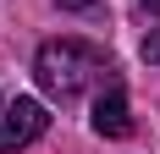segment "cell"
<instances>
[{
  "label": "cell",
  "mask_w": 160,
  "mask_h": 154,
  "mask_svg": "<svg viewBox=\"0 0 160 154\" xmlns=\"http://www.w3.org/2000/svg\"><path fill=\"white\" fill-rule=\"evenodd\" d=\"M111 77H116L111 55L99 44H88V39H50V44H39V55H33V83H39L55 105H78L94 83H111Z\"/></svg>",
  "instance_id": "6da1fadb"
},
{
  "label": "cell",
  "mask_w": 160,
  "mask_h": 154,
  "mask_svg": "<svg viewBox=\"0 0 160 154\" xmlns=\"http://www.w3.org/2000/svg\"><path fill=\"white\" fill-rule=\"evenodd\" d=\"M44 132H50V110L39 99H11V105L0 110V154H22Z\"/></svg>",
  "instance_id": "7a4b0ae2"
},
{
  "label": "cell",
  "mask_w": 160,
  "mask_h": 154,
  "mask_svg": "<svg viewBox=\"0 0 160 154\" xmlns=\"http://www.w3.org/2000/svg\"><path fill=\"white\" fill-rule=\"evenodd\" d=\"M94 132H99V138H127V132H132L127 88H122V77L99 83V99H94Z\"/></svg>",
  "instance_id": "3957f363"
},
{
  "label": "cell",
  "mask_w": 160,
  "mask_h": 154,
  "mask_svg": "<svg viewBox=\"0 0 160 154\" xmlns=\"http://www.w3.org/2000/svg\"><path fill=\"white\" fill-rule=\"evenodd\" d=\"M144 61H160V28L144 33Z\"/></svg>",
  "instance_id": "277c9868"
},
{
  "label": "cell",
  "mask_w": 160,
  "mask_h": 154,
  "mask_svg": "<svg viewBox=\"0 0 160 154\" xmlns=\"http://www.w3.org/2000/svg\"><path fill=\"white\" fill-rule=\"evenodd\" d=\"M61 11H88V6H99V0H55Z\"/></svg>",
  "instance_id": "5b68a950"
},
{
  "label": "cell",
  "mask_w": 160,
  "mask_h": 154,
  "mask_svg": "<svg viewBox=\"0 0 160 154\" xmlns=\"http://www.w3.org/2000/svg\"><path fill=\"white\" fill-rule=\"evenodd\" d=\"M144 6H149V11H160V0H144Z\"/></svg>",
  "instance_id": "8992f818"
}]
</instances>
